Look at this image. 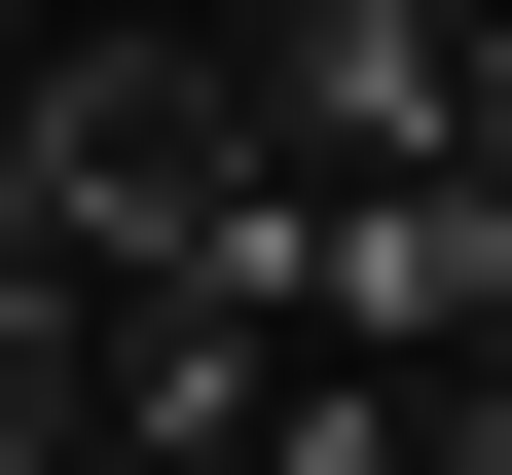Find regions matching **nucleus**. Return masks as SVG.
I'll use <instances>...</instances> for the list:
<instances>
[{"mask_svg":"<svg viewBox=\"0 0 512 475\" xmlns=\"http://www.w3.org/2000/svg\"><path fill=\"white\" fill-rule=\"evenodd\" d=\"M0 220L74 256V293H293L330 147H293V74H256V37H183V0H74V37L0 74Z\"/></svg>","mask_w":512,"mask_h":475,"instance_id":"nucleus-1","label":"nucleus"}]
</instances>
